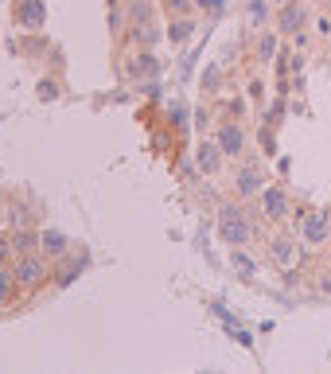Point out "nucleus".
<instances>
[{
  "instance_id": "412c9836",
  "label": "nucleus",
  "mask_w": 331,
  "mask_h": 374,
  "mask_svg": "<svg viewBox=\"0 0 331 374\" xmlns=\"http://www.w3.org/2000/svg\"><path fill=\"white\" fill-rule=\"evenodd\" d=\"M281 4H296V0H281Z\"/></svg>"
},
{
  "instance_id": "aec40b11",
  "label": "nucleus",
  "mask_w": 331,
  "mask_h": 374,
  "mask_svg": "<svg viewBox=\"0 0 331 374\" xmlns=\"http://www.w3.org/2000/svg\"><path fill=\"white\" fill-rule=\"evenodd\" d=\"M4 296H8V277L0 273V301H4Z\"/></svg>"
},
{
  "instance_id": "39448f33",
  "label": "nucleus",
  "mask_w": 331,
  "mask_h": 374,
  "mask_svg": "<svg viewBox=\"0 0 331 374\" xmlns=\"http://www.w3.org/2000/svg\"><path fill=\"white\" fill-rule=\"evenodd\" d=\"M234 191L242 195V199H253V195L265 191V172H261V164H246V168L238 172Z\"/></svg>"
},
{
  "instance_id": "6ab92c4d",
  "label": "nucleus",
  "mask_w": 331,
  "mask_h": 374,
  "mask_svg": "<svg viewBox=\"0 0 331 374\" xmlns=\"http://www.w3.org/2000/svg\"><path fill=\"white\" fill-rule=\"evenodd\" d=\"M319 292H323V296H331V273L323 281H319Z\"/></svg>"
},
{
  "instance_id": "9d476101",
  "label": "nucleus",
  "mask_w": 331,
  "mask_h": 374,
  "mask_svg": "<svg viewBox=\"0 0 331 374\" xmlns=\"http://www.w3.org/2000/svg\"><path fill=\"white\" fill-rule=\"evenodd\" d=\"M43 16H47V8H43V0H24V8H20V24H24V27H36V24H43Z\"/></svg>"
},
{
  "instance_id": "7ed1b4c3",
  "label": "nucleus",
  "mask_w": 331,
  "mask_h": 374,
  "mask_svg": "<svg viewBox=\"0 0 331 374\" xmlns=\"http://www.w3.org/2000/svg\"><path fill=\"white\" fill-rule=\"evenodd\" d=\"M261 211H265V218H288L293 215V195L284 187H277V183H269L261 191Z\"/></svg>"
},
{
  "instance_id": "6e6552de",
  "label": "nucleus",
  "mask_w": 331,
  "mask_h": 374,
  "mask_svg": "<svg viewBox=\"0 0 331 374\" xmlns=\"http://www.w3.org/2000/svg\"><path fill=\"white\" fill-rule=\"evenodd\" d=\"M308 24V12L300 8V4H284L281 16H277V27H281V36H296L300 27Z\"/></svg>"
},
{
  "instance_id": "9b49d317",
  "label": "nucleus",
  "mask_w": 331,
  "mask_h": 374,
  "mask_svg": "<svg viewBox=\"0 0 331 374\" xmlns=\"http://www.w3.org/2000/svg\"><path fill=\"white\" fill-rule=\"evenodd\" d=\"M39 242H43V250H47V254H55V257L67 254V238H62L59 230H47V234H43Z\"/></svg>"
},
{
  "instance_id": "4468645a",
  "label": "nucleus",
  "mask_w": 331,
  "mask_h": 374,
  "mask_svg": "<svg viewBox=\"0 0 331 374\" xmlns=\"http://www.w3.org/2000/svg\"><path fill=\"white\" fill-rule=\"evenodd\" d=\"M230 261H234V266L242 269V273H246V277H249V273H253V261H249L246 254H238V246H234V254H230Z\"/></svg>"
},
{
  "instance_id": "f257e3e1",
  "label": "nucleus",
  "mask_w": 331,
  "mask_h": 374,
  "mask_svg": "<svg viewBox=\"0 0 331 374\" xmlns=\"http://www.w3.org/2000/svg\"><path fill=\"white\" fill-rule=\"evenodd\" d=\"M218 234H222V242L226 246H246L249 238H253V226H249V218L238 211V207H222L218 211Z\"/></svg>"
},
{
  "instance_id": "f3484780",
  "label": "nucleus",
  "mask_w": 331,
  "mask_h": 374,
  "mask_svg": "<svg viewBox=\"0 0 331 374\" xmlns=\"http://www.w3.org/2000/svg\"><path fill=\"white\" fill-rule=\"evenodd\" d=\"M203 8H207V12H222V0H199Z\"/></svg>"
},
{
  "instance_id": "0eeeda50",
  "label": "nucleus",
  "mask_w": 331,
  "mask_h": 374,
  "mask_svg": "<svg viewBox=\"0 0 331 374\" xmlns=\"http://www.w3.org/2000/svg\"><path fill=\"white\" fill-rule=\"evenodd\" d=\"M226 152L218 148V141H203L199 148H195V164H199V172H207V176H214V172L222 168Z\"/></svg>"
},
{
  "instance_id": "ddd939ff",
  "label": "nucleus",
  "mask_w": 331,
  "mask_h": 374,
  "mask_svg": "<svg viewBox=\"0 0 331 374\" xmlns=\"http://www.w3.org/2000/svg\"><path fill=\"white\" fill-rule=\"evenodd\" d=\"M258 55L261 59H273V55H277V36H261L258 39Z\"/></svg>"
},
{
  "instance_id": "2eb2a0df",
  "label": "nucleus",
  "mask_w": 331,
  "mask_h": 374,
  "mask_svg": "<svg viewBox=\"0 0 331 374\" xmlns=\"http://www.w3.org/2000/svg\"><path fill=\"white\" fill-rule=\"evenodd\" d=\"M55 94H59V86H55V82H39V97H47V102H51Z\"/></svg>"
},
{
  "instance_id": "f03ea898",
  "label": "nucleus",
  "mask_w": 331,
  "mask_h": 374,
  "mask_svg": "<svg viewBox=\"0 0 331 374\" xmlns=\"http://www.w3.org/2000/svg\"><path fill=\"white\" fill-rule=\"evenodd\" d=\"M300 257H304V250H300V242H293V238H273L269 242V261L277 269H284V273H288V269H296L300 266Z\"/></svg>"
},
{
  "instance_id": "dca6fc26",
  "label": "nucleus",
  "mask_w": 331,
  "mask_h": 374,
  "mask_svg": "<svg viewBox=\"0 0 331 374\" xmlns=\"http://www.w3.org/2000/svg\"><path fill=\"white\" fill-rule=\"evenodd\" d=\"M249 16H253V20H265V4H261V0H253V4H249Z\"/></svg>"
},
{
  "instance_id": "f8f14e48",
  "label": "nucleus",
  "mask_w": 331,
  "mask_h": 374,
  "mask_svg": "<svg viewBox=\"0 0 331 374\" xmlns=\"http://www.w3.org/2000/svg\"><path fill=\"white\" fill-rule=\"evenodd\" d=\"M191 32H195V24H191V20H176V24H172V32H168V39L183 43V39H191Z\"/></svg>"
},
{
  "instance_id": "423d86ee",
  "label": "nucleus",
  "mask_w": 331,
  "mask_h": 374,
  "mask_svg": "<svg viewBox=\"0 0 331 374\" xmlns=\"http://www.w3.org/2000/svg\"><path fill=\"white\" fill-rule=\"evenodd\" d=\"M214 141H218V148H222L226 156H242V152H246V129H242L238 121H230V125H222Z\"/></svg>"
},
{
  "instance_id": "1a4fd4ad",
  "label": "nucleus",
  "mask_w": 331,
  "mask_h": 374,
  "mask_svg": "<svg viewBox=\"0 0 331 374\" xmlns=\"http://www.w3.org/2000/svg\"><path fill=\"white\" fill-rule=\"evenodd\" d=\"M16 277L24 281V285H36L39 277H47V269H43V261H39V257H24V261H20V269H16Z\"/></svg>"
},
{
  "instance_id": "a211bd4d",
  "label": "nucleus",
  "mask_w": 331,
  "mask_h": 374,
  "mask_svg": "<svg viewBox=\"0 0 331 374\" xmlns=\"http://www.w3.org/2000/svg\"><path fill=\"white\" fill-rule=\"evenodd\" d=\"M316 32H319V36H331V20H328V16H323V20L316 24Z\"/></svg>"
},
{
  "instance_id": "20e7f679",
  "label": "nucleus",
  "mask_w": 331,
  "mask_h": 374,
  "mask_svg": "<svg viewBox=\"0 0 331 374\" xmlns=\"http://www.w3.org/2000/svg\"><path fill=\"white\" fill-rule=\"evenodd\" d=\"M300 234H304L308 246H323V242L331 238V215H323V211H312V215H304V226H300Z\"/></svg>"
}]
</instances>
